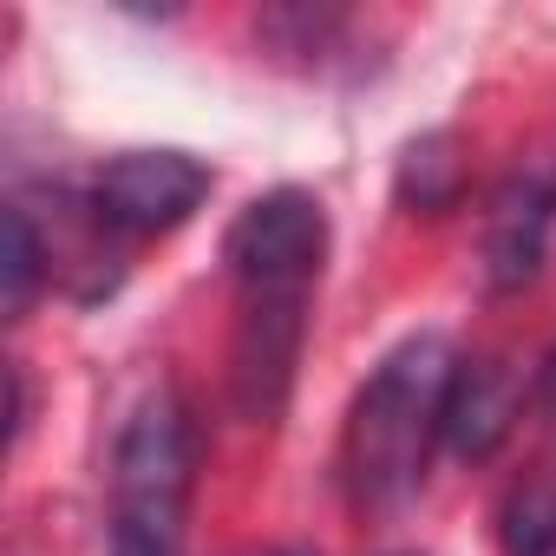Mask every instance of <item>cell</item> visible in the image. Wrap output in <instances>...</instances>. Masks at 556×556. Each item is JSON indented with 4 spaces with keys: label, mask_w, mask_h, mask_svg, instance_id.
<instances>
[{
    "label": "cell",
    "mask_w": 556,
    "mask_h": 556,
    "mask_svg": "<svg viewBox=\"0 0 556 556\" xmlns=\"http://www.w3.org/2000/svg\"><path fill=\"white\" fill-rule=\"evenodd\" d=\"M223 262L242 302L236 321V400L249 419H275L289 406L295 387V361H302V334H308V295L321 282L328 262V210L321 197L282 184L255 197L229 236H223Z\"/></svg>",
    "instance_id": "1"
},
{
    "label": "cell",
    "mask_w": 556,
    "mask_h": 556,
    "mask_svg": "<svg viewBox=\"0 0 556 556\" xmlns=\"http://www.w3.org/2000/svg\"><path fill=\"white\" fill-rule=\"evenodd\" d=\"M452 374L458 354L445 334H413L367 374L341 432V478L361 510H400L426 484L432 445L445 439Z\"/></svg>",
    "instance_id": "2"
},
{
    "label": "cell",
    "mask_w": 556,
    "mask_h": 556,
    "mask_svg": "<svg viewBox=\"0 0 556 556\" xmlns=\"http://www.w3.org/2000/svg\"><path fill=\"white\" fill-rule=\"evenodd\" d=\"M197 426L177 387H144L112 439V556H184Z\"/></svg>",
    "instance_id": "3"
},
{
    "label": "cell",
    "mask_w": 556,
    "mask_h": 556,
    "mask_svg": "<svg viewBox=\"0 0 556 556\" xmlns=\"http://www.w3.org/2000/svg\"><path fill=\"white\" fill-rule=\"evenodd\" d=\"M210 197V170L190 151H118L92 170L86 210L112 236H170Z\"/></svg>",
    "instance_id": "4"
},
{
    "label": "cell",
    "mask_w": 556,
    "mask_h": 556,
    "mask_svg": "<svg viewBox=\"0 0 556 556\" xmlns=\"http://www.w3.org/2000/svg\"><path fill=\"white\" fill-rule=\"evenodd\" d=\"M549 216H556V184L517 177V184L497 190L491 223H484V275H491V289H517V282L536 275L543 242H549Z\"/></svg>",
    "instance_id": "5"
},
{
    "label": "cell",
    "mask_w": 556,
    "mask_h": 556,
    "mask_svg": "<svg viewBox=\"0 0 556 556\" xmlns=\"http://www.w3.org/2000/svg\"><path fill=\"white\" fill-rule=\"evenodd\" d=\"M517 400L523 393L497 361H458L452 400H445V445L458 458H491L517 426Z\"/></svg>",
    "instance_id": "6"
},
{
    "label": "cell",
    "mask_w": 556,
    "mask_h": 556,
    "mask_svg": "<svg viewBox=\"0 0 556 556\" xmlns=\"http://www.w3.org/2000/svg\"><path fill=\"white\" fill-rule=\"evenodd\" d=\"M8 255H0V302H8V315L21 321L27 315V302H34V289H40V268H47V249H40V236H34V216H27V203H8Z\"/></svg>",
    "instance_id": "7"
},
{
    "label": "cell",
    "mask_w": 556,
    "mask_h": 556,
    "mask_svg": "<svg viewBox=\"0 0 556 556\" xmlns=\"http://www.w3.org/2000/svg\"><path fill=\"white\" fill-rule=\"evenodd\" d=\"M452 138H419L406 151V170H400V197L419 203V210H445L458 197V157H445Z\"/></svg>",
    "instance_id": "8"
},
{
    "label": "cell",
    "mask_w": 556,
    "mask_h": 556,
    "mask_svg": "<svg viewBox=\"0 0 556 556\" xmlns=\"http://www.w3.org/2000/svg\"><path fill=\"white\" fill-rule=\"evenodd\" d=\"M536 400H543V413L556 419V354L543 361V374H536Z\"/></svg>",
    "instance_id": "9"
},
{
    "label": "cell",
    "mask_w": 556,
    "mask_h": 556,
    "mask_svg": "<svg viewBox=\"0 0 556 556\" xmlns=\"http://www.w3.org/2000/svg\"><path fill=\"white\" fill-rule=\"evenodd\" d=\"M517 556H556V523H549L543 536H530V543H517Z\"/></svg>",
    "instance_id": "10"
},
{
    "label": "cell",
    "mask_w": 556,
    "mask_h": 556,
    "mask_svg": "<svg viewBox=\"0 0 556 556\" xmlns=\"http://www.w3.org/2000/svg\"><path fill=\"white\" fill-rule=\"evenodd\" d=\"M255 556H315V549H295V543H282V549H255Z\"/></svg>",
    "instance_id": "11"
}]
</instances>
